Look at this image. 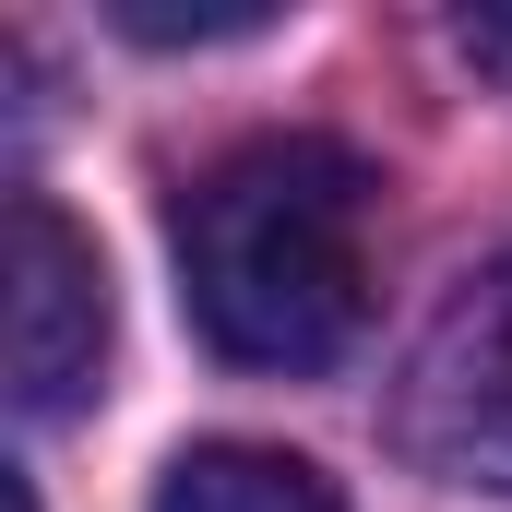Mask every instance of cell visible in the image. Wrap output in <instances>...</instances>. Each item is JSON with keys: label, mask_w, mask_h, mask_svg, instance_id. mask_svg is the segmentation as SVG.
Here are the masks:
<instances>
[{"label": "cell", "mask_w": 512, "mask_h": 512, "mask_svg": "<svg viewBox=\"0 0 512 512\" xmlns=\"http://www.w3.org/2000/svg\"><path fill=\"white\" fill-rule=\"evenodd\" d=\"M382 179L322 131H262L179 191V298L239 370H334L370 322Z\"/></svg>", "instance_id": "1"}, {"label": "cell", "mask_w": 512, "mask_h": 512, "mask_svg": "<svg viewBox=\"0 0 512 512\" xmlns=\"http://www.w3.org/2000/svg\"><path fill=\"white\" fill-rule=\"evenodd\" d=\"M393 441L453 489H512V251H489L417 334Z\"/></svg>", "instance_id": "2"}, {"label": "cell", "mask_w": 512, "mask_h": 512, "mask_svg": "<svg viewBox=\"0 0 512 512\" xmlns=\"http://www.w3.org/2000/svg\"><path fill=\"white\" fill-rule=\"evenodd\" d=\"M0 334H12V405H24V417L84 405L96 358H108V262H96V239H84L48 191H12Z\"/></svg>", "instance_id": "3"}, {"label": "cell", "mask_w": 512, "mask_h": 512, "mask_svg": "<svg viewBox=\"0 0 512 512\" xmlns=\"http://www.w3.org/2000/svg\"><path fill=\"white\" fill-rule=\"evenodd\" d=\"M155 512H346V501H334L322 465H298V453H274V441H191V453L167 465Z\"/></svg>", "instance_id": "4"}, {"label": "cell", "mask_w": 512, "mask_h": 512, "mask_svg": "<svg viewBox=\"0 0 512 512\" xmlns=\"http://www.w3.org/2000/svg\"><path fill=\"white\" fill-rule=\"evenodd\" d=\"M274 12L262 0H120V36H155V48H203V36H262Z\"/></svg>", "instance_id": "5"}, {"label": "cell", "mask_w": 512, "mask_h": 512, "mask_svg": "<svg viewBox=\"0 0 512 512\" xmlns=\"http://www.w3.org/2000/svg\"><path fill=\"white\" fill-rule=\"evenodd\" d=\"M453 48H465L477 72H501V84H512V12H465V24H453Z\"/></svg>", "instance_id": "6"}]
</instances>
